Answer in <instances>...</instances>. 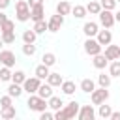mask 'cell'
Here are the masks:
<instances>
[{"instance_id": "cell-44", "label": "cell", "mask_w": 120, "mask_h": 120, "mask_svg": "<svg viewBox=\"0 0 120 120\" xmlns=\"http://www.w3.org/2000/svg\"><path fill=\"white\" fill-rule=\"evenodd\" d=\"M28 2V6L32 8V6H36V4H43V0H26Z\"/></svg>"}, {"instance_id": "cell-20", "label": "cell", "mask_w": 120, "mask_h": 120, "mask_svg": "<svg viewBox=\"0 0 120 120\" xmlns=\"http://www.w3.org/2000/svg\"><path fill=\"white\" fill-rule=\"evenodd\" d=\"M79 88H81V92H84V94H90V92L96 88V82H94L90 77H86V79H82V81H81Z\"/></svg>"}, {"instance_id": "cell-45", "label": "cell", "mask_w": 120, "mask_h": 120, "mask_svg": "<svg viewBox=\"0 0 120 120\" xmlns=\"http://www.w3.org/2000/svg\"><path fill=\"white\" fill-rule=\"evenodd\" d=\"M114 21H116V22H120V11H116V13H114Z\"/></svg>"}, {"instance_id": "cell-35", "label": "cell", "mask_w": 120, "mask_h": 120, "mask_svg": "<svg viewBox=\"0 0 120 120\" xmlns=\"http://www.w3.org/2000/svg\"><path fill=\"white\" fill-rule=\"evenodd\" d=\"M11 68H8V66H2V69H0V79H2V82H9L11 81Z\"/></svg>"}, {"instance_id": "cell-22", "label": "cell", "mask_w": 120, "mask_h": 120, "mask_svg": "<svg viewBox=\"0 0 120 120\" xmlns=\"http://www.w3.org/2000/svg\"><path fill=\"white\" fill-rule=\"evenodd\" d=\"M71 15H73L75 19H84L88 13H86V8H84V6L75 4V6H71Z\"/></svg>"}, {"instance_id": "cell-28", "label": "cell", "mask_w": 120, "mask_h": 120, "mask_svg": "<svg viewBox=\"0 0 120 120\" xmlns=\"http://www.w3.org/2000/svg\"><path fill=\"white\" fill-rule=\"evenodd\" d=\"M41 64H45V66H54L56 64V54L54 52H43V56H41Z\"/></svg>"}, {"instance_id": "cell-5", "label": "cell", "mask_w": 120, "mask_h": 120, "mask_svg": "<svg viewBox=\"0 0 120 120\" xmlns=\"http://www.w3.org/2000/svg\"><path fill=\"white\" fill-rule=\"evenodd\" d=\"M90 99H92V105H101V103H105V101L109 99V90L103 88V86L94 88V90L90 92Z\"/></svg>"}, {"instance_id": "cell-11", "label": "cell", "mask_w": 120, "mask_h": 120, "mask_svg": "<svg viewBox=\"0 0 120 120\" xmlns=\"http://www.w3.org/2000/svg\"><path fill=\"white\" fill-rule=\"evenodd\" d=\"M96 39L99 41V45H101V47H103V45H109V43H112V34H111V28L98 30V34H96Z\"/></svg>"}, {"instance_id": "cell-43", "label": "cell", "mask_w": 120, "mask_h": 120, "mask_svg": "<svg viewBox=\"0 0 120 120\" xmlns=\"http://www.w3.org/2000/svg\"><path fill=\"white\" fill-rule=\"evenodd\" d=\"M9 4H11V0H0V9H6V8H9Z\"/></svg>"}, {"instance_id": "cell-37", "label": "cell", "mask_w": 120, "mask_h": 120, "mask_svg": "<svg viewBox=\"0 0 120 120\" xmlns=\"http://www.w3.org/2000/svg\"><path fill=\"white\" fill-rule=\"evenodd\" d=\"M0 32H15V21L8 19V21L0 26Z\"/></svg>"}, {"instance_id": "cell-23", "label": "cell", "mask_w": 120, "mask_h": 120, "mask_svg": "<svg viewBox=\"0 0 120 120\" xmlns=\"http://www.w3.org/2000/svg\"><path fill=\"white\" fill-rule=\"evenodd\" d=\"M49 73H51V71H49V66H45V64H39V66L34 69V75H36L38 79H41V81H45Z\"/></svg>"}, {"instance_id": "cell-12", "label": "cell", "mask_w": 120, "mask_h": 120, "mask_svg": "<svg viewBox=\"0 0 120 120\" xmlns=\"http://www.w3.org/2000/svg\"><path fill=\"white\" fill-rule=\"evenodd\" d=\"M103 54L107 56V60H120V45H112V43L105 45Z\"/></svg>"}, {"instance_id": "cell-2", "label": "cell", "mask_w": 120, "mask_h": 120, "mask_svg": "<svg viewBox=\"0 0 120 120\" xmlns=\"http://www.w3.org/2000/svg\"><path fill=\"white\" fill-rule=\"evenodd\" d=\"M26 105H28V109H30V111H34V112H41V111L49 109L47 99L39 98L38 94H28V101H26Z\"/></svg>"}, {"instance_id": "cell-14", "label": "cell", "mask_w": 120, "mask_h": 120, "mask_svg": "<svg viewBox=\"0 0 120 120\" xmlns=\"http://www.w3.org/2000/svg\"><path fill=\"white\" fill-rule=\"evenodd\" d=\"M98 30H99V24L94 22V21H86V22L82 24V32H84L86 38H96Z\"/></svg>"}, {"instance_id": "cell-49", "label": "cell", "mask_w": 120, "mask_h": 120, "mask_svg": "<svg viewBox=\"0 0 120 120\" xmlns=\"http://www.w3.org/2000/svg\"><path fill=\"white\" fill-rule=\"evenodd\" d=\"M118 45H120V43H118Z\"/></svg>"}, {"instance_id": "cell-7", "label": "cell", "mask_w": 120, "mask_h": 120, "mask_svg": "<svg viewBox=\"0 0 120 120\" xmlns=\"http://www.w3.org/2000/svg\"><path fill=\"white\" fill-rule=\"evenodd\" d=\"M39 84H41V79H38L36 75L34 77H26L24 82H22V90L26 94H36L38 88H39Z\"/></svg>"}, {"instance_id": "cell-9", "label": "cell", "mask_w": 120, "mask_h": 120, "mask_svg": "<svg viewBox=\"0 0 120 120\" xmlns=\"http://www.w3.org/2000/svg\"><path fill=\"white\" fill-rule=\"evenodd\" d=\"M62 24H64V15L54 13V15L47 21V30H49V32H58V30L62 28Z\"/></svg>"}, {"instance_id": "cell-1", "label": "cell", "mask_w": 120, "mask_h": 120, "mask_svg": "<svg viewBox=\"0 0 120 120\" xmlns=\"http://www.w3.org/2000/svg\"><path fill=\"white\" fill-rule=\"evenodd\" d=\"M79 107H81V103L75 101V99L69 101V103H66L62 109L54 111V120H69V118H75L77 112H79Z\"/></svg>"}, {"instance_id": "cell-38", "label": "cell", "mask_w": 120, "mask_h": 120, "mask_svg": "<svg viewBox=\"0 0 120 120\" xmlns=\"http://www.w3.org/2000/svg\"><path fill=\"white\" fill-rule=\"evenodd\" d=\"M22 52H24L26 56H34V54H36V45H34V43H24V45H22Z\"/></svg>"}, {"instance_id": "cell-24", "label": "cell", "mask_w": 120, "mask_h": 120, "mask_svg": "<svg viewBox=\"0 0 120 120\" xmlns=\"http://www.w3.org/2000/svg\"><path fill=\"white\" fill-rule=\"evenodd\" d=\"M47 103H49V109H52V111H58V109L64 107V101H62V98H58V96H51V98L47 99Z\"/></svg>"}, {"instance_id": "cell-46", "label": "cell", "mask_w": 120, "mask_h": 120, "mask_svg": "<svg viewBox=\"0 0 120 120\" xmlns=\"http://www.w3.org/2000/svg\"><path fill=\"white\" fill-rule=\"evenodd\" d=\"M2 47H4V41H2V38H0V51H2Z\"/></svg>"}, {"instance_id": "cell-42", "label": "cell", "mask_w": 120, "mask_h": 120, "mask_svg": "<svg viewBox=\"0 0 120 120\" xmlns=\"http://www.w3.org/2000/svg\"><path fill=\"white\" fill-rule=\"evenodd\" d=\"M6 21H8V15L4 13V9H0V26H2V24H4Z\"/></svg>"}, {"instance_id": "cell-13", "label": "cell", "mask_w": 120, "mask_h": 120, "mask_svg": "<svg viewBox=\"0 0 120 120\" xmlns=\"http://www.w3.org/2000/svg\"><path fill=\"white\" fill-rule=\"evenodd\" d=\"M30 19H32L34 22L45 19V8H43V4H36V6L30 8Z\"/></svg>"}, {"instance_id": "cell-36", "label": "cell", "mask_w": 120, "mask_h": 120, "mask_svg": "<svg viewBox=\"0 0 120 120\" xmlns=\"http://www.w3.org/2000/svg\"><path fill=\"white\" fill-rule=\"evenodd\" d=\"M99 4H101V9H111V11H114L116 9V0H99Z\"/></svg>"}, {"instance_id": "cell-26", "label": "cell", "mask_w": 120, "mask_h": 120, "mask_svg": "<svg viewBox=\"0 0 120 120\" xmlns=\"http://www.w3.org/2000/svg\"><path fill=\"white\" fill-rule=\"evenodd\" d=\"M99 109H98V116L99 118H105V120H109V116H111V112H112V109H111V105H105V103H101V105H98Z\"/></svg>"}, {"instance_id": "cell-48", "label": "cell", "mask_w": 120, "mask_h": 120, "mask_svg": "<svg viewBox=\"0 0 120 120\" xmlns=\"http://www.w3.org/2000/svg\"><path fill=\"white\" fill-rule=\"evenodd\" d=\"M116 2H120V0H116Z\"/></svg>"}, {"instance_id": "cell-34", "label": "cell", "mask_w": 120, "mask_h": 120, "mask_svg": "<svg viewBox=\"0 0 120 120\" xmlns=\"http://www.w3.org/2000/svg\"><path fill=\"white\" fill-rule=\"evenodd\" d=\"M0 38H2L4 45H11V43H15V32H0Z\"/></svg>"}, {"instance_id": "cell-41", "label": "cell", "mask_w": 120, "mask_h": 120, "mask_svg": "<svg viewBox=\"0 0 120 120\" xmlns=\"http://www.w3.org/2000/svg\"><path fill=\"white\" fill-rule=\"evenodd\" d=\"M109 120H120V112L118 111H112L111 116H109Z\"/></svg>"}, {"instance_id": "cell-29", "label": "cell", "mask_w": 120, "mask_h": 120, "mask_svg": "<svg viewBox=\"0 0 120 120\" xmlns=\"http://www.w3.org/2000/svg\"><path fill=\"white\" fill-rule=\"evenodd\" d=\"M111 82H112V77H111L109 73H107V75H105V73H99V75H98V84H99V86L109 88V86H111Z\"/></svg>"}, {"instance_id": "cell-6", "label": "cell", "mask_w": 120, "mask_h": 120, "mask_svg": "<svg viewBox=\"0 0 120 120\" xmlns=\"http://www.w3.org/2000/svg\"><path fill=\"white\" fill-rule=\"evenodd\" d=\"M82 47H84V52L88 56H94V54H99L101 52V45H99V41L96 38H86Z\"/></svg>"}, {"instance_id": "cell-27", "label": "cell", "mask_w": 120, "mask_h": 120, "mask_svg": "<svg viewBox=\"0 0 120 120\" xmlns=\"http://www.w3.org/2000/svg\"><path fill=\"white\" fill-rule=\"evenodd\" d=\"M84 8H86V13H92V15H98V13L101 11V4L96 2V0H90Z\"/></svg>"}, {"instance_id": "cell-31", "label": "cell", "mask_w": 120, "mask_h": 120, "mask_svg": "<svg viewBox=\"0 0 120 120\" xmlns=\"http://www.w3.org/2000/svg\"><path fill=\"white\" fill-rule=\"evenodd\" d=\"M109 75L111 77H120V60H112L109 64Z\"/></svg>"}, {"instance_id": "cell-15", "label": "cell", "mask_w": 120, "mask_h": 120, "mask_svg": "<svg viewBox=\"0 0 120 120\" xmlns=\"http://www.w3.org/2000/svg\"><path fill=\"white\" fill-rule=\"evenodd\" d=\"M92 64H94L96 69H105L107 64H109V60H107V56L103 52H99V54H94L92 56Z\"/></svg>"}, {"instance_id": "cell-40", "label": "cell", "mask_w": 120, "mask_h": 120, "mask_svg": "<svg viewBox=\"0 0 120 120\" xmlns=\"http://www.w3.org/2000/svg\"><path fill=\"white\" fill-rule=\"evenodd\" d=\"M52 118H54V112H51V111H47V109L39 112V120H52Z\"/></svg>"}, {"instance_id": "cell-33", "label": "cell", "mask_w": 120, "mask_h": 120, "mask_svg": "<svg viewBox=\"0 0 120 120\" xmlns=\"http://www.w3.org/2000/svg\"><path fill=\"white\" fill-rule=\"evenodd\" d=\"M24 79H26V73H24L22 69H17V71H13V73H11V81H13V82H17V84H22V82H24Z\"/></svg>"}, {"instance_id": "cell-19", "label": "cell", "mask_w": 120, "mask_h": 120, "mask_svg": "<svg viewBox=\"0 0 120 120\" xmlns=\"http://www.w3.org/2000/svg\"><path fill=\"white\" fill-rule=\"evenodd\" d=\"M60 90H62L66 96H73V94H75V90H77V84H75L73 81H62Z\"/></svg>"}, {"instance_id": "cell-39", "label": "cell", "mask_w": 120, "mask_h": 120, "mask_svg": "<svg viewBox=\"0 0 120 120\" xmlns=\"http://www.w3.org/2000/svg\"><path fill=\"white\" fill-rule=\"evenodd\" d=\"M8 105H13V98L9 94H6V96L0 98V107H8Z\"/></svg>"}, {"instance_id": "cell-18", "label": "cell", "mask_w": 120, "mask_h": 120, "mask_svg": "<svg viewBox=\"0 0 120 120\" xmlns=\"http://www.w3.org/2000/svg\"><path fill=\"white\" fill-rule=\"evenodd\" d=\"M36 94H38L39 98H43V99H49V98L52 96V86H51L49 82H41Z\"/></svg>"}, {"instance_id": "cell-17", "label": "cell", "mask_w": 120, "mask_h": 120, "mask_svg": "<svg viewBox=\"0 0 120 120\" xmlns=\"http://www.w3.org/2000/svg\"><path fill=\"white\" fill-rule=\"evenodd\" d=\"M22 84H17V82H13V81H9V86H8V94L11 96V98H21L22 96Z\"/></svg>"}, {"instance_id": "cell-3", "label": "cell", "mask_w": 120, "mask_h": 120, "mask_svg": "<svg viewBox=\"0 0 120 120\" xmlns=\"http://www.w3.org/2000/svg\"><path fill=\"white\" fill-rule=\"evenodd\" d=\"M15 19L19 22H26L30 21V6L26 0H19L15 4Z\"/></svg>"}, {"instance_id": "cell-4", "label": "cell", "mask_w": 120, "mask_h": 120, "mask_svg": "<svg viewBox=\"0 0 120 120\" xmlns=\"http://www.w3.org/2000/svg\"><path fill=\"white\" fill-rule=\"evenodd\" d=\"M98 19H99V26H103V28H112L114 26V13L111 11V9H101L99 13H98Z\"/></svg>"}, {"instance_id": "cell-21", "label": "cell", "mask_w": 120, "mask_h": 120, "mask_svg": "<svg viewBox=\"0 0 120 120\" xmlns=\"http://www.w3.org/2000/svg\"><path fill=\"white\" fill-rule=\"evenodd\" d=\"M56 13H60V15H69V13H71V4H69L68 0H60V2L56 4Z\"/></svg>"}, {"instance_id": "cell-16", "label": "cell", "mask_w": 120, "mask_h": 120, "mask_svg": "<svg viewBox=\"0 0 120 120\" xmlns=\"http://www.w3.org/2000/svg\"><path fill=\"white\" fill-rule=\"evenodd\" d=\"M15 116H17V109H15V105L0 107V118H4V120H11V118H15Z\"/></svg>"}, {"instance_id": "cell-32", "label": "cell", "mask_w": 120, "mask_h": 120, "mask_svg": "<svg viewBox=\"0 0 120 120\" xmlns=\"http://www.w3.org/2000/svg\"><path fill=\"white\" fill-rule=\"evenodd\" d=\"M36 39H38V34L34 30H24L22 32V41L24 43H36Z\"/></svg>"}, {"instance_id": "cell-25", "label": "cell", "mask_w": 120, "mask_h": 120, "mask_svg": "<svg viewBox=\"0 0 120 120\" xmlns=\"http://www.w3.org/2000/svg\"><path fill=\"white\" fill-rule=\"evenodd\" d=\"M45 81H47V82H49V84H51V86L54 88V86H60L64 79H62V75H60V73H49Z\"/></svg>"}, {"instance_id": "cell-10", "label": "cell", "mask_w": 120, "mask_h": 120, "mask_svg": "<svg viewBox=\"0 0 120 120\" xmlns=\"http://www.w3.org/2000/svg\"><path fill=\"white\" fill-rule=\"evenodd\" d=\"M77 118L79 120H94L96 118L94 105H81L79 107V112H77Z\"/></svg>"}, {"instance_id": "cell-8", "label": "cell", "mask_w": 120, "mask_h": 120, "mask_svg": "<svg viewBox=\"0 0 120 120\" xmlns=\"http://www.w3.org/2000/svg\"><path fill=\"white\" fill-rule=\"evenodd\" d=\"M15 62H17V58H15V52H13V51H9V49H2V51H0V64H2V66L13 68Z\"/></svg>"}, {"instance_id": "cell-47", "label": "cell", "mask_w": 120, "mask_h": 120, "mask_svg": "<svg viewBox=\"0 0 120 120\" xmlns=\"http://www.w3.org/2000/svg\"><path fill=\"white\" fill-rule=\"evenodd\" d=\"M0 82H2V79H0Z\"/></svg>"}, {"instance_id": "cell-30", "label": "cell", "mask_w": 120, "mask_h": 120, "mask_svg": "<svg viewBox=\"0 0 120 120\" xmlns=\"http://www.w3.org/2000/svg\"><path fill=\"white\" fill-rule=\"evenodd\" d=\"M32 30H34L38 36H39V34H45V32H47V21H45V19H41V21H36Z\"/></svg>"}]
</instances>
